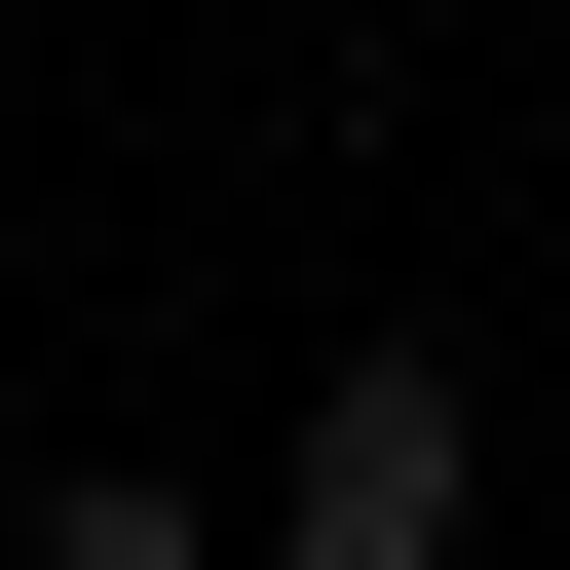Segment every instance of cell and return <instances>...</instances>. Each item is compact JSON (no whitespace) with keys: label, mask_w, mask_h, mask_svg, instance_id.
Masks as SVG:
<instances>
[{"label":"cell","mask_w":570,"mask_h":570,"mask_svg":"<svg viewBox=\"0 0 570 570\" xmlns=\"http://www.w3.org/2000/svg\"><path fill=\"white\" fill-rule=\"evenodd\" d=\"M456 456H494V381L456 343H343L305 456H266V570H456Z\"/></svg>","instance_id":"cell-1"},{"label":"cell","mask_w":570,"mask_h":570,"mask_svg":"<svg viewBox=\"0 0 570 570\" xmlns=\"http://www.w3.org/2000/svg\"><path fill=\"white\" fill-rule=\"evenodd\" d=\"M0 570H228V532H190V456H77V494L0 532Z\"/></svg>","instance_id":"cell-2"}]
</instances>
